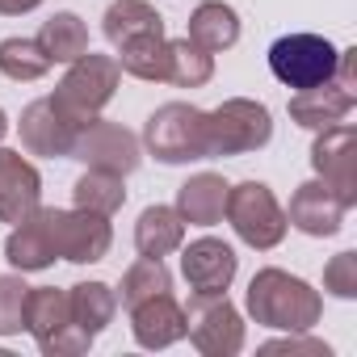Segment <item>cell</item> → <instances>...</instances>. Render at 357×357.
Listing matches in <instances>:
<instances>
[{"instance_id":"obj_11","label":"cell","mask_w":357,"mask_h":357,"mask_svg":"<svg viewBox=\"0 0 357 357\" xmlns=\"http://www.w3.org/2000/svg\"><path fill=\"white\" fill-rule=\"evenodd\" d=\"M51 236H55L59 261H72V265L105 261L109 244H114L109 215H93V211H80V206H72V211L51 206Z\"/></svg>"},{"instance_id":"obj_20","label":"cell","mask_w":357,"mask_h":357,"mask_svg":"<svg viewBox=\"0 0 357 357\" xmlns=\"http://www.w3.org/2000/svg\"><path fill=\"white\" fill-rule=\"evenodd\" d=\"M190 43H198L202 51L219 55V51H231L240 43V13L223 0H202V5L190 13Z\"/></svg>"},{"instance_id":"obj_18","label":"cell","mask_w":357,"mask_h":357,"mask_svg":"<svg viewBox=\"0 0 357 357\" xmlns=\"http://www.w3.org/2000/svg\"><path fill=\"white\" fill-rule=\"evenodd\" d=\"M357 105V93L344 89L340 80H324L315 89H298L290 97V122L303 130H328L336 122H344Z\"/></svg>"},{"instance_id":"obj_21","label":"cell","mask_w":357,"mask_h":357,"mask_svg":"<svg viewBox=\"0 0 357 357\" xmlns=\"http://www.w3.org/2000/svg\"><path fill=\"white\" fill-rule=\"evenodd\" d=\"M185 244V219L176 215V206H147L135 223V248L139 257H168Z\"/></svg>"},{"instance_id":"obj_16","label":"cell","mask_w":357,"mask_h":357,"mask_svg":"<svg viewBox=\"0 0 357 357\" xmlns=\"http://www.w3.org/2000/svg\"><path fill=\"white\" fill-rule=\"evenodd\" d=\"M130 336L139 349H168L185 340V307L172 298V290L151 294L130 307Z\"/></svg>"},{"instance_id":"obj_33","label":"cell","mask_w":357,"mask_h":357,"mask_svg":"<svg viewBox=\"0 0 357 357\" xmlns=\"http://www.w3.org/2000/svg\"><path fill=\"white\" fill-rule=\"evenodd\" d=\"M43 0H0V17H22V13H34Z\"/></svg>"},{"instance_id":"obj_6","label":"cell","mask_w":357,"mask_h":357,"mask_svg":"<svg viewBox=\"0 0 357 357\" xmlns=\"http://www.w3.org/2000/svg\"><path fill=\"white\" fill-rule=\"evenodd\" d=\"M223 219L231 223V231L257 248V252H269L286 240V211L282 202L273 198V190L265 181H240V185H227V206H223Z\"/></svg>"},{"instance_id":"obj_1","label":"cell","mask_w":357,"mask_h":357,"mask_svg":"<svg viewBox=\"0 0 357 357\" xmlns=\"http://www.w3.org/2000/svg\"><path fill=\"white\" fill-rule=\"evenodd\" d=\"M244 307L261 328H278V332H311L324 315L319 290L286 269H273V265L252 273Z\"/></svg>"},{"instance_id":"obj_15","label":"cell","mask_w":357,"mask_h":357,"mask_svg":"<svg viewBox=\"0 0 357 357\" xmlns=\"http://www.w3.org/2000/svg\"><path fill=\"white\" fill-rule=\"evenodd\" d=\"M344 215H349V206L319 181V176H315V181H303V185L294 190L290 206H286V223H290L294 231L311 236V240L336 236V231L344 227Z\"/></svg>"},{"instance_id":"obj_30","label":"cell","mask_w":357,"mask_h":357,"mask_svg":"<svg viewBox=\"0 0 357 357\" xmlns=\"http://www.w3.org/2000/svg\"><path fill=\"white\" fill-rule=\"evenodd\" d=\"M26 294L30 286L22 282V273H0V336L26 332Z\"/></svg>"},{"instance_id":"obj_29","label":"cell","mask_w":357,"mask_h":357,"mask_svg":"<svg viewBox=\"0 0 357 357\" xmlns=\"http://www.w3.org/2000/svg\"><path fill=\"white\" fill-rule=\"evenodd\" d=\"M164 290H172V273H168V265H164L160 257H139V261L122 273L118 303L130 311L135 303H143V298H151V294H164Z\"/></svg>"},{"instance_id":"obj_3","label":"cell","mask_w":357,"mask_h":357,"mask_svg":"<svg viewBox=\"0 0 357 357\" xmlns=\"http://www.w3.org/2000/svg\"><path fill=\"white\" fill-rule=\"evenodd\" d=\"M160 164H194L206 160V109L190 101H168L143 122L139 139Z\"/></svg>"},{"instance_id":"obj_2","label":"cell","mask_w":357,"mask_h":357,"mask_svg":"<svg viewBox=\"0 0 357 357\" xmlns=\"http://www.w3.org/2000/svg\"><path fill=\"white\" fill-rule=\"evenodd\" d=\"M118 80H122L118 59H114V55H97V51L89 47L76 63H68V72H63V80L55 84L51 101H55V109H59L68 122L84 126V122L101 118V109L114 101Z\"/></svg>"},{"instance_id":"obj_25","label":"cell","mask_w":357,"mask_h":357,"mask_svg":"<svg viewBox=\"0 0 357 357\" xmlns=\"http://www.w3.org/2000/svg\"><path fill=\"white\" fill-rule=\"evenodd\" d=\"M118 68L135 80L147 84H164V68H168V34H143L118 47Z\"/></svg>"},{"instance_id":"obj_9","label":"cell","mask_w":357,"mask_h":357,"mask_svg":"<svg viewBox=\"0 0 357 357\" xmlns=\"http://www.w3.org/2000/svg\"><path fill=\"white\" fill-rule=\"evenodd\" d=\"M68 160H80L84 168H101V172H118V176H130L139 164H143V143L139 135H130L122 122H105V118H93L76 130V143H72V155Z\"/></svg>"},{"instance_id":"obj_31","label":"cell","mask_w":357,"mask_h":357,"mask_svg":"<svg viewBox=\"0 0 357 357\" xmlns=\"http://www.w3.org/2000/svg\"><path fill=\"white\" fill-rule=\"evenodd\" d=\"M324 290L332 298H344V303L357 298V252H336L324 265Z\"/></svg>"},{"instance_id":"obj_14","label":"cell","mask_w":357,"mask_h":357,"mask_svg":"<svg viewBox=\"0 0 357 357\" xmlns=\"http://www.w3.org/2000/svg\"><path fill=\"white\" fill-rule=\"evenodd\" d=\"M43 206V176L38 168L13 151V147H0V223H22Z\"/></svg>"},{"instance_id":"obj_5","label":"cell","mask_w":357,"mask_h":357,"mask_svg":"<svg viewBox=\"0 0 357 357\" xmlns=\"http://www.w3.org/2000/svg\"><path fill=\"white\" fill-rule=\"evenodd\" d=\"M26 332L38 340V349L47 357H80L97 340L72 319L68 290H59V286H30V294H26Z\"/></svg>"},{"instance_id":"obj_23","label":"cell","mask_w":357,"mask_h":357,"mask_svg":"<svg viewBox=\"0 0 357 357\" xmlns=\"http://www.w3.org/2000/svg\"><path fill=\"white\" fill-rule=\"evenodd\" d=\"M68 303H72V319L89 336L105 332L109 319L118 315V290L105 286V282H76V286H68Z\"/></svg>"},{"instance_id":"obj_24","label":"cell","mask_w":357,"mask_h":357,"mask_svg":"<svg viewBox=\"0 0 357 357\" xmlns=\"http://www.w3.org/2000/svg\"><path fill=\"white\" fill-rule=\"evenodd\" d=\"M72 206L93 211V215H118L126 206V176L101 172V168H84L80 181L72 185Z\"/></svg>"},{"instance_id":"obj_17","label":"cell","mask_w":357,"mask_h":357,"mask_svg":"<svg viewBox=\"0 0 357 357\" xmlns=\"http://www.w3.org/2000/svg\"><path fill=\"white\" fill-rule=\"evenodd\" d=\"M5 261L17 273H43L59 261L55 252V236H51V206H38L30 219L13 223L9 240H5Z\"/></svg>"},{"instance_id":"obj_7","label":"cell","mask_w":357,"mask_h":357,"mask_svg":"<svg viewBox=\"0 0 357 357\" xmlns=\"http://www.w3.org/2000/svg\"><path fill=\"white\" fill-rule=\"evenodd\" d=\"M336 59H340V51L324 34H311V30L282 34L269 47V72H273V80L286 84V89H294V93L332 80L336 76Z\"/></svg>"},{"instance_id":"obj_28","label":"cell","mask_w":357,"mask_h":357,"mask_svg":"<svg viewBox=\"0 0 357 357\" xmlns=\"http://www.w3.org/2000/svg\"><path fill=\"white\" fill-rule=\"evenodd\" d=\"M51 55L38 47V38H5L0 43V72L17 84H30V80H43L51 72Z\"/></svg>"},{"instance_id":"obj_8","label":"cell","mask_w":357,"mask_h":357,"mask_svg":"<svg viewBox=\"0 0 357 357\" xmlns=\"http://www.w3.org/2000/svg\"><path fill=\"white\" fill-rule=\"evenodd\" d=\"M185 336L202 357H236L244 349V315L227 294H194L185 307Z\"/></svg>"},{"instance_id":"obj_12","label":"cell","mask_w":357,"mask_h":357,"mask_svg":"<svg viewBox=\"0 0 357 357\" xmlns=\"http://www.w3.org/2000/svg\"><path fill=\"white\" fill-rule=\"evenodd\" d=\"M181 273L194 294H227L240 273V257L227 240L202 236L194 244H181Z\"/></svg>"},{"instance_id":"obj_32","label":"cell","mask_w":357,"mask_h":357,"mask_svg":"<svg viewBox=\"0 0 357 357\" xmlns=\"http://www.w3.org/2000/svg\"><path fill=\"white\" fill-rule=\"evenodd\" d=\"M261 353H286V357H332V349L311 332H286L282 340H265Z\"/></svg>"},{"instance_id":"obj_13","label":"cell","mask_w":357,"mask_h":357,"mask_svg":"<svg viewBox=\"0 0 357 357\" xmlns=\"http://www.w3.org/2000/svg\"><path fill=\"white\" fill-rule=\"evenodd\" d=\"M17 130H22V147H26L30 155L68 160L80 126H76V122H68V118L55 109V101H51V97H38V101H30V105L22 109Z\"/></svg>"},{"instance_id":"obj_19","label":"cell","mask_w":357,"mask_h":357,"mask_svg":"<svg viewBox=\"0 0 357 357\" xmlns=\"http://www.w3.org/2000/svg\"><path fill=\"white\" fill-rule=\"evenodd\" d=\"M223 206H227V181L219 172H194L190 181L176 190V215L185 219V227L223 223Z\"/></svg>"},{"instance_id":"obj_22","label":"cell","mask_w":357,"mask_h":357,"mask_svg":"<svg viewBox=\"0 0 357 357\" xmlns=\"http://www.w3.org/2000/svg\"><path fill=\"white\" fill-rule=\"evenodd\" d=\"M101 34L109 38V47L118 51L122 43L130 38H143V34H164V17L147 5V0H114L101 17Z\"/></svg>"},{"instance_id":"obj_34","label":"cell","mask_w":357,"mask_h":357,"mask_svg":"<svg viewBox=\"0 0 357 357\" xmlns=\"http://www.w3.org/2000/svg\"><path fill=\"white\" fill-rule=\"evenodd\" d=\"M9 135V118H5V109H0V139Z\"/></svg>"},{"instance_id":"obj_26","label":"cell","mask_w":357,"mask_h":357,"mask_svg":"<svg viewBox=\"0 0 357 357\" xmlns=\"http://www.w3.org/2000/svg\"><path fill=\"white\" fill-rule=\"evenodd\" d=\"M215 76V55L202 51L190 38H168V68H164V84L176 89H202Z\"/></svg>"},{"instance_id":"obj_27","label":"cell","mask_w":357,"mask_h":357,"mask_svg":"<svg viewBox=\"0 0 357 357\" xmlns=\"http://www.w3.org/2000/svg\"><path fill=\"white\" fill-rule=\"evenodd\" d=\"M38 47L51 55V63H76L89 51V26L76 13H55L38 30Z\"/></svg>"},{"instance_id":"obj_10","label":"cell","mask_w":357,"mask_h":357,"mask_svg":"<svg viewBox=\"0 0 357 357\" xmlns=\"http://www.w3.org/2000/svg\"><path fill=\"white\" fill-rule=\"evenodd\" d=\"M311 168H315V176H319V181L344 206H357V130L349 122H336L328 130H315Z\"/></svg>"},{"instance_id":"obj_4","label":"cell","mask_w":357,"mask_h":357,"mask_svg":"<svg viewBox=\"0 0 357 357\" xmlns=\"http://www.w3.org/2000/svg\"><path fill=\"white\" fill-rule=\"evenodd\" d=\"M273 139V114L252 97H227L219 109H206V160L248 155Z\"/></svg>"}]
</instances>
